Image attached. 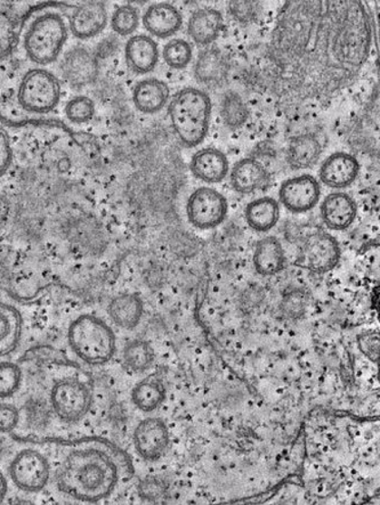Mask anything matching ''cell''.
I'll return each mask as SVG.
<instances>
[{"instance_id": "1", "label": "cell", "mask_w": 380, "mask_h": 505, "mask_svg": "<svg viewBox=\"0 0 380 505\" xmlns=\"http://www.w3.org/2000/svg\"><path fill=\"white\" fill-rule=\"evenodd\" d=\"M370 47V20L361 2H287L268 47L277 90L290 99H326L356 81Z\"/></svg>"}, {"instance_id": "2", "label": "cell", "mask_w": 380, "mask_h": 505, "mask_svg": "<svg viewBox=\"0 0 380 505\" xmlns=\"http://www.w3.org/2000/svg\"><path fill=\"white\" fill-rule=\"evenodd\" d=\"M64 447L56 471L60 490L82 502L107 499L121 478V452L94 440L65 442Z\"/></svg>"}, {"instance_id": "3", "label": "cell", "mask_w": 380, "mask_h": 505, "mask_svg": "<svg viewBox=\"0 0 380 505\" xmlns=\"http://www.w3.org/2000/svg\"><path fill=\"white\" fill-rule=\"evenodd\" d=\"M171 125L182 143L192 148L205 140L209 130L211 101L205 92L185 88L170 105Z\"/></svg>"}, {"instance_id": "4", "label": "cell", "mask_w": 380, "mask_h": 505, "mask_svg": "<svg viewBox=\"0 0 380 505\" xmlns=\"http://www.w3.org/2000/svg\"><path fill=\"white\" fill-rule=\"evenodd\" d=\"M68 38L63 17L54 12L42 13L29 22L22 35V48L31 63L41 66L59 59Z\"/></svg>"}, {"instance_id": "5", "label": "cell", "mask_w": 380, "mask_h": 505, "mask_svg": "<svg viewBox=\"0 0 380 505\" xmlns=\"http://www.w3.org/2000/svg\"><path fill=\"white\" fill-rule=\"evenodd\" d=\"M68 338L74 354L88 364H104L116 352L112 327L96 316H79L70 325Z\"/></svg>"}, {"instance_id": "6", "label": "cell", "mask_w": 380, "mask_h": 505, "mask_svg": "<svg viewBox=\"0 0 380 505\" xmlns=\"http://www.w3.org/2000/svg\"><path fill=\"white\" fill-rule=\"evenodd\" d=\"M15 96L21 112L29 117L45 115L60 103L61 83L51 71L34 66L22 73Z\"/></svg>"}, {"instance_id": "7", "label": "cell", "mask_w": 380, "mask_h": 505, "mask_svg": "<svg viewBox=\"0 0 380 505\" xmlns=\"http://www.w3.org/2000/svg\"><path fill=\"white\" fill-rule=\"evenodd\" d=\"M92 392L83 381L69 378L59 381L52 388L53 411L65 422H76L88 413L92 405Z\"/></svg>"}, {"instance_id": "8", "label": "cell", "mask_w": 380, "mask_h": 505, "mask_svg": "<svg viewBox=\"0 0 380 505\" xmlns=\"http://www.w3.org/2000/svg\"><path fill=\"white\" fill-rule=\"evenodd\" d=\"M13 484L17 489L36 493L45 489L51 477V465L45 455L26 449L17 453L10 467Z\"/></svg>"}, {"instance_id": "9", "label": "cell", "mask_w": 380, "mask_h": 505, "mask_svg": "<svg viewBox=\"0 0 380 505\" xmlns=\"http://www.w3.org/2000/svg\"><path fill=\"white\" fill-rule=\"evenodd\" d=\"M187 214L194 228H218L228 215L227 199L214 189L199 188L189 198Z\"/></svg>"}, {"instance_id": "10", "label": "cell", "mask_w": 380, "mask_h": 505, "mask_svg": "<svg viewBox=\"0 0 380 505\" xmlns=\"http://www.w3.org/2000/svg\"><path fill=\"white\" fill-rule=\"evenodd\" d=\"M340 249L337 240L328 233L317 232L309 236L300 251L299 263L312 272H330L338 264Z\"/></svg>"}, {"instance_id": "11", "label": "cell", "mask_w": 380, "mask_h": 505, "mask_svg": "<svg viewBox=\"0 0 380 505\" xmlns=\"http://www.w3.org/2000/svg\"><path fill=\"white\" fill-rule=\"evenodd\" d=\"M321 189L319 181L311 175L294 177L281 185L279 197L287 209L302 214L313 209L319 203Z\"/></svg>"}, {"instance_id": "12", "label": "cell", "mask_w": 380, "mask_h": 505, "mask_svg": "<svg viewBox=\"0 0 380 505\" xmlns=\"http://www.w3.org/2000/svg\"><path fill=\"white\" fill-rule=\"evenodd\" d=\"M170 444V432L162 420L151 418L143 420L137 425L134 432V445L143 459L158 460L165 453Z\"/></svg>"}, {"instance_id": "13", "label": "cell", "mask_w": 380, "mask_h": 505, "mask_svg": "<svg viewBox=\"0 0 380 505\" xmlns=\"http://www.w3.org/2000/svg\"><path fill=\"white\" fill-rule=\"evenodd\" d=\"M107 24L108 12L103 4L88 2L74 8L69 26L74 37L90 39L101 34Z\"/></svg>"}, {"instance_id": "14", "label": "cell", "mask_w": 380, "mask_h": 505, "mask_svg": "<svg viewBox=\"0 0 380 505\" xmlns=\"http://www.w3.org/2000/svg\"><path fill=\"white\" fill-rule=\"evenodd\" d=\"M360 165L356 157L337 152L326 158L320 168L322 183L333 189H345L359 176Z\"/></svg>"}, {"instance_id": "15", "label": "cell", "mask_w": 380, "mask_h": 505, "mask_svg": "<svg viewBox=\"0 0 380 505\" xmlns=\"http://www.w3.org/2000/svg\"><path fill=\"white\" fill-rule=\"evenodd\" d=\"M61 71L70 85L83 87L95 81L97 62L85 48H73L62 60Z\"/></svg>"}, {"instance_id": "16", "label": "cell", "mask_w": 380, "mask_h": 505, "mask_svg": "<svg viewBox=\"0 0 380 505\" xmlns=\"http://www.w3.org/2000/svg\"><path fill=\"white\" fill-rule=\"evenodd\" d=\"M357 215L356 203L346 193H331L321 205V216L330 229L350 228Z\"/></svg>"}, {"instance_id": "17", "label": "cell", "mask_w": 380, "mask_h": 505, "mask_svg": "<svg viewBox=\"0 0 380 505\" xmlns=\"http://www.w3.org/2000/svg\"><path fill=\"white\" fill-rule=\"evenodd\" d=\"M182 24V15L178 8L167 3L153 4L143 16L145 29L159 38H167L175 34Z\"/></svg>"}, {"instance_id": "18", "label": "cell", "mask_w": 380, "mask_h": 505, "mask_svg": "<svg viewBox=\"0 0 380 505\" xmlns=\"http://www.w3.org/2000/svg\"><path fill=\"white\" fill-rule=\"evenodd\" d=\"M192 174L206 183H219L229 174L227 155L216 149H202L193 155Z\"/></svg>"}, {"instance_id": "19", "label": "cell", "mask_w": 380, "mask_h": 505, "mask_svg": "<svg viewBox=\"0 0 380 505\" xmlns=\"http://www.w3.org/2000/svg\"><path fill=\"white\" fill-rule=\"evenodd\" d=\"M127 64L136 73H151L159 62L156 42L145 34L134 35L126 45Z\"/></svg>"}, {"instance_id": "20", "label": "cell", "mask_w": 380, "mask_h": 505, "mask_svg": "<svg viewBox=\"0 0 380 505\" xmlns=\"http://www.w3.org/2000/svg\"><path fill=\"white\" fill-rule=\"evenodd\" d=\"M287 258L284 247L277 238H262L256 246L254 265L258 273L264 277H273L286 267Z\"/></svg>"}, {"instance_id": "21", "label": "cell", "mask_w": 380, "mask_h": 505, "mask_svg": "<svg viewBox=\"0 0 380 505\" xmlns=\"http://www.w3.org/2000/svg\"><path fill=\"white\" fill-rule=\"evenodd\" d=\"M223 25V16L219 11L213 8H203L191 16L188 31L194 43L205 46L218 39Z\"/></svg>"}, {"instance_id": "22", "label": "cell", "mask_w": 380, "mask_h": 505, "mask_svg": "<svg viewBox=\"0 0 380 505\" xmlns=\"http://www.w3.org/2000/svg\"><path fill=\"white\" fill-rule=\"evenodd\" d=\"M168 99H170V88L166 83L156 78L140 82L132 92L136 109L148 114L157 113L162 110Z\"/></svg>"}, {"instance_id": "23", "label": "cell", "mask_w": 380, "mask_h": 505, "mask_svg": "<svg viewBox=\"0 0 380 505\" xmlns=\"http://www.w3.org/2000/svg\"><path fill=\"white\" fill-rule=\"evenodd\" d=\"M108 313L114 325L122 329H134L142 318V299L135 294L118 296L109 304Z\"/></svg>"}, {"instance_id": "24", "label": "cell", "mask_w": 380, "mask_h": 505, "mask_svg": "<svg viewBox=\"0 0 380 505\" xmlns=\"http://www.w3.org/2000/svg\"><path fill=\"white\" fill-rule=\"evenodd\" d=\"M268 172L255 159H244L236 163L231 171V184L239 193L248 194L263 188Z\"/></svg>"}, {"instance_id": "25", "label": "cell", "mask_w": 380, "mask_h": 505, "mask_svg": "<svg viewBox=\"0 0 380 505\" xmlns=\"http://www.w3.org/2000/svg\"><path fill=\"white\" fill-rule=\"evenodd\" d=\"M321 153L322 145L317 136L305 134L295 137L290 141L287 159L293 170H308L319 161Z\"/></svg>"}, {"instance_id": "26", "label": "cell", "mask_w": 380, "mask_h": 505, "mask_svg": "<svg viewBox=\"0 0 380 505\" xmlns=\"http://www.w3.org/2000/svg\"><path fill=\"white\" fill-rule=\"evenodd\" d=\"M229 73V64L222 53L218 50H206L199 55L194 74L199 83L209 86L219 85Z\"/></svg>"}, {"instance_id": "27", "label": "cell", "mask_w": 380, "mask_h": 505, "mask_svg": "<svg viewBox=\"0 0 380 505\" xmlns=\"http://www.w3.org/2000/svg\"><path fill=\"white\" fill-rule=\"evenodd\" d=\"M21 334V314L13 306L0 303V357L15 351Z\"/></svg>"}, {"instance_id": "28", "label": "cell", "mask_w": 380, "mask_h": 505, "mask_svg": "<svg viewBox=\"0 0 380 505\" xmlns=\"http://www.w3.org/2000/svg\"><path fill=\"white\" fill-rule=\"evenodd\" d=\"M245 216L251 228L258 232H268L279 221V203L272 198L258 199L247 206Z\"/></svg>"}, {"instance_id": "29", "label": "cell", "mask_w": 380, "mask_h": 505, "mask_svg": "<svg viewBox=\"0 0 380 505\" xmlns=\"http://www.w3.org/2000/svg\"><path fill=\"white\" fill-rule=\"evenodd\" d=\"M132 398L141 411L152 412L165 401L166 388L161 379L156 376H149L135 385V388L132 389Z\"/></svg>"}, {"instance_id": "30", "label": "cell", "mask_w": 380, "mask_h": 505, "mask_svg": "<svg viewBox=\"0 0 380 505\" xmlns=\"http://www.w3.org/2000/svg\"><path fill=\"white\" fill-rule=\"evenodd\" d=\"M154 351L147 341L134 340L123 351V362L132 372H144L151 367Z\"/></svg>"}, {"instance_id": "31", "label": "cell", "mask_w": 380, "mask_h": 505, "mask_svg": "<svg viewBox=\"0 0 380 505\" xmlns=\"http://www.w3.org/2000/svg\"><path fill=\"white\" fill-rule=\"evenodd\" d=\"M308 305V292L302 287H294L282 296L279 306L281 316L289 321L299 320L307 313Z\"/></svg>"}, {"instance_id": "32", "label": "cell", "mask_w": 380, "mask_h": 505, "mask_svg": "<svg viewBox=\"0 0 380 505\" xmlns=\"http://www.w3.org/2000/svg\"><path fill=\"white\" fill-rule=\"evenodd\" d=\"M220 113H222L224 122L229 128L244 126L249 117V111L244 100L234 92H229L224 96Z\"/></svg>"}, {"instance_id": "33", "label": "cell", "mask_w": 380, "mask_h": 505, "mask_svg": "<svg viewBox=\"0 0 380 505\" xmlns=\"http://www.w3.org/2000/svg\"><path fill=\"white\" fill-rule=\"evenodd\" d=\"M163 60L172 69H184L192 61V47L183 39H174L163 48Z\"/></svg>"}, {"instance_id": "34", "label": "cell", "mask_w": 380, "mask_h": 505, "mask_svg": "<svg viewBox=\"0 0 380 505\" xmlns=\"http://www.w3.org/2000/svg\"><path fill=\"white\" fill-rule=\"evenodd\" d=\"M140 24V13L135 7L123 5L113 12L112 26L118 34L130 35L134 34Z\"/></svg>"}, {"instance_id": "35", "label": "cell", "mask_w": 380, "mask_h": 505, "mask_svg": "<svg viewBox=\"0 0 380 505\" xmlns=\"http://www.w3.org/2000/svg\"><path fill=\"white\" fill-rule=\"evenodd\" d=\"M22 383L21 367L15 363H0V398H8L19 391Z\"/></svg>"}, {"instance_id": "36", "label": "cell", "mask_w": 380, "mask_h": 505, "mask_svg": "<svg viewBox=\"0 0 380 505\" xmlns=\"http://www.w3.org/2000/svg\"><path fill=\"white\" fill-rule=\"evenodd\" d=\"M95 114V104L90 97L77 96L65 105V115L73 123H85Z\"/></svg>"}, {"instance_id": "37", "label": "cell", "mask_w": 380, "mask_h": 505, "mask_svg": "<svg viewBox=\"0 0 380 505\" xmlns=\"http://www.w3.org/2000/svg\"><path fill=\"white\" fill-rule=\"evenodd\" d=\"M357 345L360 351L371 362L378 363L379 358V335L375 331H366L357 336Z\"/></svg>"}, {"instance_id": "38", "label": "cell", "mask_w": 380, "mask_h": 505, "mask_svg": "<svg viewBox=\"0 0 380 505\" xmlns=\"http://www.w3.org/2000/svg\"><path fill=\"white\" fill-rule=\"evenodd\" d=\"M20 423V411L8 403H0V432H12Z\"/></svg>"}, {"instance_id": "39", "label": "cell", "mask_w": 380, "mask_h": 505, "mask_svg": "<svg viewBox=\"0 0 380 505\" xmlns=\"http://www.w3.org/2000/svg\"><path fill=\"white\" fill-rule=\"evenodd\" d=\"M13 162V149L8 132L0 127V179L7 174Z\"/></svg>"}, {"instance_id": "40", "label": "cell", "mask_w": 380, "mask_h": 505, "mask_svg": "<svg viewBox=\"0 0 380 505\" xmlns=\"http://www.w3.org/2000/svg\"><path fill=\"white\" fill-rule=\"evenodd\" d=\"M166 493V487L161 481L156 478H148V480L141 482L140 494L144 500L150 502H157L161 500Z\"/></svg>"}, {"instance_id": "41", "label": "cell", "mask_w": 380, "mask_h": 505, "mask_svg": "<svg viewBox=\"0 0 380 505\" xmlns=\"http://www.w3.org/2000/svg\"><path fill=\"white\" fill-rule=\"evenodd\" d=\"M229 12L234 19L240 22H249L256 15V3L253 2H232L229 3Z\"/></svg>"}, {"instance_id": "42", "label": "cell", "mask_w": 380, "mask_h": 505, "mask_svg": "<svg viewBox=\"0 0 380 505\" xmlns=\"http://www.w3.org/2000/svg\"><path fill=\"white\" fill-rule=\"evenodd\" d=\"M263 291L258 289V287L246 290L245 294L241 296V308L247 313L253 312V310L258 308L260 304L263 303Z\"/></svg>"}, {"instance_id": "43", "label": "cell", "mask_w": 380, "mask_h": 505, "mask_svg": "<svg viewBox=\"0 0 380 505\" xmlns=\"http://www.w3.org/2000/svg\"><path fill=\"white\" fill-rule=\"evenodd\" d=\"M7 490H8V484H7L6 478L4 477L2 472H0V503L3 502L4 499H5Z\"/></svg>"}]
</instances>
